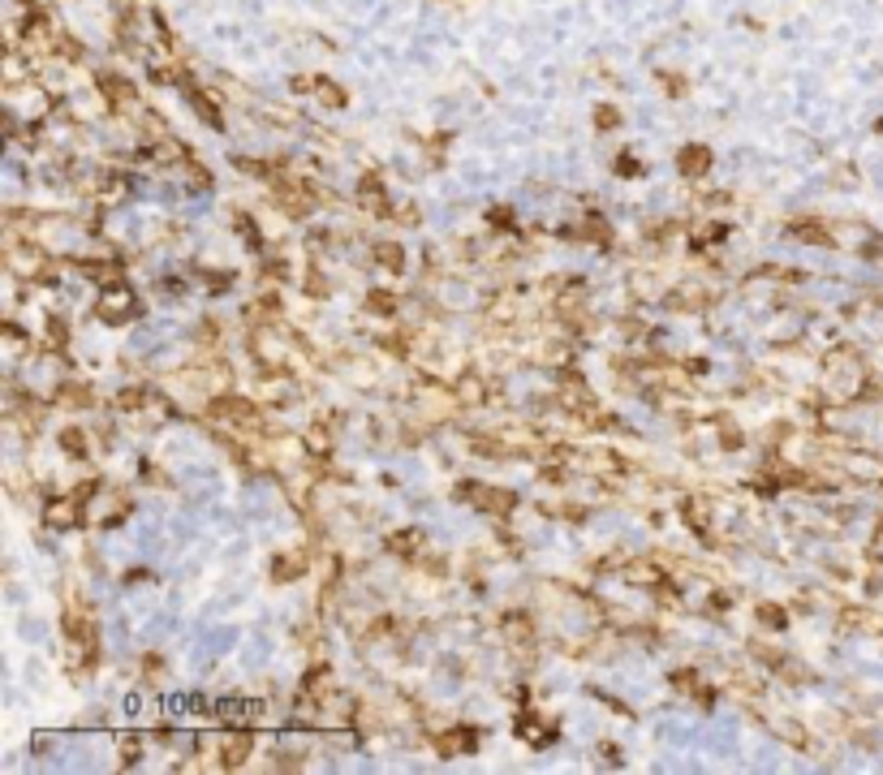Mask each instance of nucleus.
Listing matches in <instances>:
<instances>
[{"mask_svg":"<svg viewBox=\"0 0 883 775\" xmlns=\"http://www.w3.org/2000/svg\"><path fill=\"white\" fill-rule=\"evenodd\" d=\"M461 495H466V500H474L483 513H495V517H509V513L517 509V495H513V491H505V487L466 482V487H461Z\"/></svg>","mask_w":883,"mask_h":775,"instance_id":"f257e3e1","label":"nucleus"},{"mask_svg":"<svg viewBox=\"0 0 883 775\" xmlns=\"http://www.w3.org/2000/svg\"><path fill=\"white\" fill-rule=\"evenodd\" d=\"M134 310H138V302H134V293L125 285H113L103 293V302H99V319H108V323H125Z\"/></svg>","mask_w":883,"mask_h":775,"instance_id":"f03ea898","label":"nucleus"},{"mask_svg":"<svg viewBox=\"0 0 883 775\" xmlns=\"http://www.w3.org/2000/svg\"><path fill=\"white\" fill-rule=\"evenodd\" d=\"M677 169L685 173V177H707L711 173V151L707 147H681V155H677Z\"/></svg>","mask_w":883,"mask_h":775,"instance_id":"7ed1b4c3","label":"nucleus"},{"mask_svg":"<svg viewBox=\"0 0 883 775\" xmlns=\"http://www.w3.org/2000/svg\"><path fill=\"white\" fill-rule=\"evenodd\" d=\"M517 737H522L526 745H534V749H543V745H547L551 737H556V728H551V724H543V719H534V715L526 711V715L517 719Z\"/></svg>","mask_w":883,"mask_h":775,"instance_id":"20e7f679","label":"nucleus"},{"mask_svg":"<svg viewBox=\"0 0 883 775\" xmlns=\"http://www.w3.org/2000/svg\"><path fill=\"white\" fill-rule=\"evenodd\" d=\"M246 758H250V737H229V741H225V754H220V762L233 771V766H242Z\"/></svg>","mask_w":883,"mask_h":775,"instance_id":"39448f33","label":"nucleus"},{"mask_svg":"<svg viewBox=\"0 0 883 775\" xmlns=\"http://www.w3.org/2000/svg\"><path fill=\"white\" fill-rule=\"evenodd\" d=\"M310 86L319 91V99H323L327 108H345V99H349V95H345V86H337L332 78H310Z\"/></svg>","mask_w":883,"mask_h":775,"instance_id":"423d86ee","label":"nucleus"},{"mask_svg":"<svg viewBox=\"0 0 883 775\" xmlns=\"http://www.w3.org/2000/svg\"><path fill=\"white\" fill-rule=\"evenodd\" d=\"M375 263H383L388 271H401V263H405V250H401L397 242H379V246H375Z\"/></svg>","mask_w":883,"mask_h":775,"instance_id":"0eeeda50","label":"nucleus"},{"mask_svg":"<svg viewBox=\"0 0 883 775\" xmlns=\"http://www.w3.org/2000/svg\"><path fill=\"white\" fill-rule=\"evenodd\" d=\"M474 741H478V732H474V728H457V732H449V737H444V754H470V749H474Z\"/></svg>","mask_w":883,"mask_h":775,"instance_id":"6e6552de","label":"nucleus"},{"mask_svg":"<svg viewBox=\"0 0 883 775\" xmlns=\"http://www.w3.org/2000/svg\"><path fill=\"white\" fill-rule=\"evenodd\" d=\"M74 521H78V504H74V500H69V504L57 500V504L47 509V526H61V530H65V526H74Z\"/></svg>","mask_w":883,"mask_h":775,"instance_id":"1a4fd4ad","label":"nucleus"},{"mask_svg":"<svg viewBox=\"0 0 883 775\" xmlns=\"http://www.w3.org/2000/svg\"><path fill=\"white\" fill-rule=\"evenodd\" d=\"M362 194H366V203H371V207H379V211H383V181H379L375 173H366V177H362Z\"/></svg>","mask_w":883,"mask_h":775,"instance_id":"9d476101","label":"nucleus"},{"mask_svg":"<svg viewBox=\"0 0 883 775\" xmlns=\"http://www.w3.org/2000/svg\"><path fill=\"white\" fill-rule=\"evenodd\" d=\"M595 125H599L603 134H608V130H617V125H621V113H617V108H608V103H599V108H595Z\"/></svg>","mask_w":883,"mask_h":775,"instance_id":"9b49d317","label":"nucleus"},{"mask_svg":"<svg viewBox=\"0 0 883 775\" xmlns=\"http://www.w3.org/2000/svg\"><path fill=\"white\" fill-rule=\"evenodd\" d=\"M61 448H65L69 457H86V435H82V431H65V435H61Z\"/></svg>","mask_w":883,"mask_h":775,"instance_id":"f8f14e48","label":"nucleus"},{"mask_svg":"<svg viewBox=\"0 0 883 775\" xmlns=\"http://www.w3.org/2000/svg\"><path fill=\"white\" fill-rule=\"evenodd\" d=\"M789 233H793V237H802V242H819V246L832 242L827 233H819V225H789Z\"/></svg>","mask_w":883,"mask_h":775,"instance_id":"ddd939ff","label":"nucleus"},{"mask_svg":"<svg viewBox=\"0 0 883 775\" xmlns=\"http://www.w3.org/2000/svg\"><path fill=\"white\" fill-rule=\"evenodd\" d=\"M366 306H371V310H383V315H393V310H397V302H393V293H379V289H375V293L366 298Z\"/></svg>","mask_w":883,"mask_h":775,"instance_id":"4468645a","label":"nucleus"},{"mask_svg":"<svg viewBox=\"0 0 883 775\" xmlns=\"http://www.w3.org/2000/svg\"><path fill=\"white\" fill-rule=\"evenodd\" d=\"M134 758H142V741H134V737H125V741H121V762L130 766Z\"/></svg>","mask_w":883,"mask_h":775,"instance_id":"2eb2a0df","label":"nucleus"},{"mask_svg":"<svg viewBox=\"0 0 883 775\" xmlns=\"http://www.w3.org/2000/svg\"><path fill=\"white\" fill-rule=\"evenodd\" d=\"M758 612H763V621H767V625H776V629L784 625V616H780V607H758Z\"/></svg>","mask_w":883,"mask_h":775,"instance_id":"dca6fc26","label":"nucleus"},{"mask_svg":"<svg viewBox=\"0 0 883 775\" xmlns=\"http://www.w3.org/2000/svg\"><path fill=\"white\" fill-rule=\"evenodd\" d=\"M659 82H664L673 95H681V91H685V82H681V78H673V74H659Z\"/></svg>","mask_w":883,"mask_h":775,"instance_id":"f3484780","label":"nucleus"},{"mask_svg":"<svg viewBox=\"0 0 883 775\" xmlns=\"http://www.w3.org/2000/svg\"><path fill=\"white\" fill-rule=\"evenodd\" d=\"M617 173H629V177H638V164L625 155V159H617Z\"/></svg>","mask_w":883,"mask_h":775,"instance_id":"a211bd4d","label":"nucleus"}]
</instances>
